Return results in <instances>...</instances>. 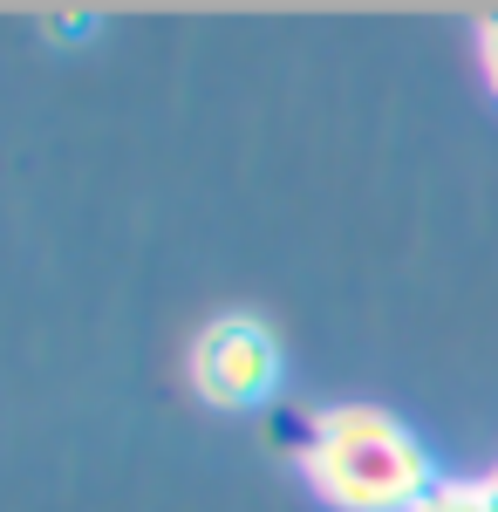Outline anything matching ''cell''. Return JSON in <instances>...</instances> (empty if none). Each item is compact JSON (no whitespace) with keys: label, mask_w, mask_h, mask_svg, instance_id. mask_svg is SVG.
Listing matches in <instances>:
<instances>
[{"label":"cell","mask_w":498,"mask_h":512,"mask_svg":"<svg viewBox=\"0 0 498 512\" xmlns=\"http://www.w3.org/2000/svg\"><path fill=\"white\" fill-rule=\"evenodd\" d=\"M307 485L335 512H417L430 485V451L403 417H389L376 403H335L307 424L301 444Z\"/></svg>","instance_id":"1"},{"label":"cell","mask_w":498,"mask_h":512,"mask_svg":"<svg viewBox=\"0 0 498 512\" xmlns=\"http://www.w3.org/2000/svg\"><path fill=\"white\" fill-rule=\"evenodd\" d=\"M192 390L212 410H253L280 390V342L260 315H219L192 342Z\"/></svg>","instance_id":"2"},{"label":"cell","mask_w":498,"mask_h":512,"mask_svg":"<svg viewBox=\"0 0 498 512\" xmlns=\"http://www.w3.org/2000/svg\"><path fill=\"white\" fill-rule=\"evenodd\" d=\"M417 512H492V499H485V485H437Z\"/></svg>","instance_id":"3"},{"label":"cell","mask_w":498,"mask_h":512,"mask_svg":"<svg viewBox=\"0 0 498 512\" xmlns=\"http://www.w3.org/2000/svg\"><path fill=\"white\" fill-rule=\"evenodd\" d=\"M485 76H492V89H498V28H485Z\"/></svg>","instance_id":"4"},{"label":"cell","mask_w":498,"mask_h":512,"mask_svg":"<svg viewBox=\"0 0 498 512\" xmlns=\"http://www.w3.org/2000/svg\"><path fill=\"white\" fill-rule=\"evenodd\" d=\"M485 499H492V512H498V478H492V485H485Z\"/></svg>","instance_id":"5"}]
</instances>
